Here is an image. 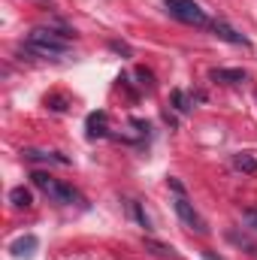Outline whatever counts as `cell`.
Masks as SVG:
<instances>
[{"label":"cell","mask_w":257,"mask_h":260,"mask_svg":"<svg viewBox=\"0 0 257 260\" xmlns=\"http://www.w3.org/2000/svg\"><path fill=\"white\" fill-rule=\"evenodd\" d=\"M27 52L40 55V58H61L70 52V37L52 30V27H34L27 34Z\"/></svg>","instance_id":"obj_1"},{"label":"cell","mask_w":257,"mask_h":260,"mask_svg":"<svg viewBox=\"0 0 257 260\" xmlns=\"http://www.w3.org/2000/svg\"><path fill=\"white\" fill-rule=\"evenodd\" d=\"M34 179V185L43 191L46 197H52L55 203H64V206H73L76 200H79V194L70 188V185H64V182H58V179H52L49 173H34L30 176Z\"/></svg>","instance_id":"obj_2"},{"label":"cell","mask_w":257,"mask_h":260,"mask_svg":"<svg viewBox=\"0 0 257 260\" xmlns=\"http://www.w3.org/2000/svg\"><path fill=\"white\" fill-rule=\"evenodd\" d=\"M164 6L170 9V15H176L179 21L194 24V27H206L209 24V15L200 9V3L194 0H164Z\"/></svg>","instance_id":"obj_3"},{"label":"cell","mask_w":257,"mask_h":260,"mask_svg":"<svg viewBox=\"0 0 257 260\" xmlns=\"http://www.w3.org/2000/svg\"><path fill=\"white\" fill-rule=\"evenodd\" d=\"M173 206H176V215H179V218H182V221L191 227L194 233H200V236L206 233V221L200 218V212L194 209V206L188 203V200H185V197H176V200H173Z\"/></svg>","instance_id":"obj_4"},{"label":"cell","mask_w":257,"mask_h":260,"mask_svg":"<svg viewBox=\"0 0 257 260\" xmlns=\"http://www.w3.org/2000/svg\"><path fill=\"white\" fill-rule=\"evenodd\" d=\"M212 34L224 43H233V46H248V37H242L239 30H233L227 21H212Z\"/></svg>","instance_id":"obj_5"},{"label":"cell","mask_w":257,"mask_h":260,"mask_svg":"<svg viewBox=\"0 0 257 260\" xmlns=\"http://www.w3.org/2000/svg\"><path fill=\"white\" fill-rule=\"evenodd\" d=\"M209 79L212 82H221V85H239V82L248 79V73L245 70H224V67H218V70L209 73Z\"/></svg>","instance_id":"obj_6"},{"label":"cell","mask_w":257,"mask_h":260,"mask_svg":"<svg viewBox=\"0 0 257 260\" xmlns=\"http://www.w3.org/2000/svg\"><path fill=\"white\" fill-rule=\"evenodd\" d=\"M24 157L27 160H40V164H58V167H67L70 164V157L58 154V151H37V148H27Z\"/></svg>","instance_id":"obj_7"},{"label":"cell","mask_w":257,"mask_h":260,"mask_svg":"<svg viewBox=\"0 0 257 260\" xmlns=\"http://www.w3.org/2000/svg\"><path fill=\"white\" fill-rule=\"evenodd\" d=\"M88 136H106V112H91L88 115Z\"/></svg>","instance_id":"obj_8"},{"label":"cell","mask_w":257,"mask_h":260,"mask_svg":"<svg viewBox=\"0 0 257 260\" xmlns=\"http://www.w3.org/2000/svg\"><path fill=\"white\" fill-rule=\"evenodd\" d=\"M34 248H37V236H24V239L12 242V254H15V257H30Z\"/></svg>","instance_id":"obj_9"},{"label":"cell","mask_w":257,"mask_h":260,"mask_svg":"<svg viewBox=\"0 0 257 260\" xmlns=\"http://www.w3.org/2000/svg\"><path fill=\"white\" fill-rule=\"evenodd\" d=\"M9 203H12L15 209H27V206L34 203V197H30L27 188H12V191H9Z\"/></svg>","instance_id":"obj_10"},{"label":"cell","mask_w":257,"mask_h":260,"mask_svg":"<svg viewBox=\"0 0 257 260\" xmlns=\"http://www.w3.org/2000/svg\"><path fill=\"white\" fill-rule=\"evenodd\" d=\"M233 167L239 173H257V160L251 154H233Z\"/></svg>","instance_id":"obj_11"},{"label":"cell","mask_w":257,"mask_h":260,"mask_svg":"<svg viewBox=\"0 0 257 260\" xmlns=\"http://www.w3.org/2000/svg\"><path fill=\"white\" fill-rule=\"evenodd\" d=\"M145 248H151L154 254H160V257H173V248H167V245H160V242H145Z\"/></svg>","instance_id":"obj_12"},{"label":"cell","mask_w":257,"mask_h":260,"mask_svg":"<svg viewBox=\"0 0 257 260\" xmlns=\"http://www.w3.org/2000/svg\"><path fill=\"white\" fill-rule=\"evenodd\" d=\"M173 100H176V106H179L182 112H188V109H191V106H188V97H185L182 91H176V94H173Z\"/></svg>","instance_id":"obj_13"},{"label":"cell","mask_w":257,"mask_h":260,"mask_svg":"<svg viewBox=\"0 0 257 260\" xmlns=\"http://www.w3.org/2000/svg\"><path fill=\"white\" fill-rule=\"evenodd\" d=\"M248 221H251V224L257 227V212H248Z\"/></svg>","instance_id":"obj_14"}]
</instances>
